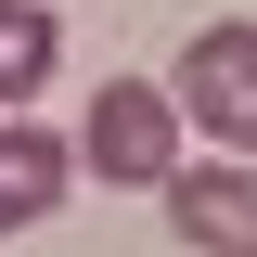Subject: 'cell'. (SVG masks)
Masks as SVG:
<instances>
[{
	"label": "cell",
	"instance_id": "7a4b0ae2",
	"mask_svg": "<svg viewBox=\"0 0 257 257\" xmlns=\"http://www.w3.org/2000/svg\"><path fill=\"white\" fill-rule=\"evenodd\" d=\"M77 167H90V180H116V193H155L167 167H180V116H167L155 77H103V90H90Z\"/></svg>",
	"mask_w": 257,
	"mask_h": 257
},
{
	"label": "cell",
	"instance_id": "5b68a950",
	"mask_svg": "<svg viewBox=\"0 0 257 257\" xmlns=\"http://www.w3.org/2000/svg\"><path fill=\"white\" fill-rule=\"evenodd\" d=\"M64 26H52V0H0V103H39V77H52Z\"/></svg>",
	"mask_w": 257,
	"mask_h": 257
},
{
	"label": "cell",
	"instance_id": "3957f363",
	"mask_svg": "<svg viewBox=\"0 0 257 257\" xmlns=\"http://www.w3.org/2000/svg\"><path fill=\"white\" fill-rule=\"evenodd\" d=\"M167 231H180L193 257H257V167H167Z\"/></svg>",
	"mask_w": 257,
	"mask_h": 257
},
{
	"label": "cell",
	"instance_id": "277c9868",
	"mask_svg": "<svg viewBox=\"0 0 257 257\" xmlns=\"http://www.w3.org/2000/svg\"><path fill=\"white\" fill-rule=\"evenodd\" d=\"M64 180H77V155H64L52 128L0 116V231H39V219L64 206Z\"/></svg>",
	"mask_w": 257,
	"mask_h": 257
},
{
	"label": "cell",
	"instance_id": "6da1fadb",
	"mask_svg": "<svg viewBox=\"0 0 257 257\" xmlns=\"http://www.w3.org/2000/svg\"><path fill=\"white\" fill-rule=\"evenodd\" d=\"M155 90H167V116H180V128H206V142L244 167V155H257V13L206 26V39L180 52V77H155Z\"/></svg>",
	"mask_w": 257,
	"mask_h": 257
}]
</instances>
